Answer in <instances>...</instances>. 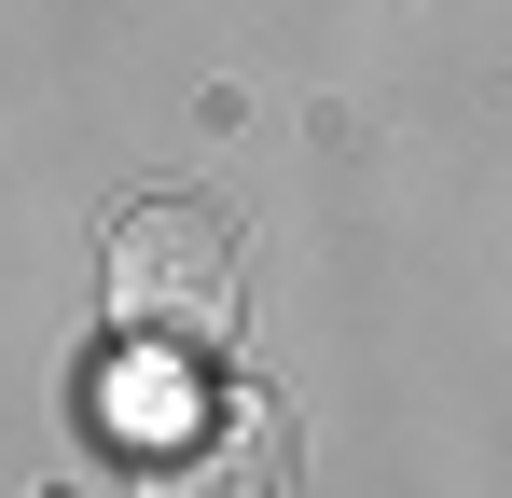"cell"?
Masks as SVG:
<instances>
[{"mask_svg":"<svg viewBox=\"0 0 512 498\" xmlns=\"http://www.w3.org/2000/svg\"><path fill=\"white\" fill-rule=\"evenodd\" d=\"M111 332L125 346H194V360L236 346V236H222V208L153 194V208L111 222Z\"/></svg>","mask_w":512,"mask_h":498,"instance_id":"1","label":"cell"},{"mask_svg":"<svg viewBox=\"0 0 512 498\" xmlns=\"http://www.w3.org/2000/svg\"><path fill=\"white\" fill-rule=\"evenodd\" d=\"M139 498H291V429H277V402H222V429H208V443H167V471Z\"/></svg>","mask_w":512,"mask_h":498,"instance_id":"2","label":"cell"}]
</instances>
